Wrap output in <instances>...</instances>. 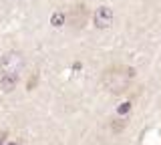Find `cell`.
I'll return each mask as SVG.
<instances>
[{
  "mask_svg": "<svg viewBox=\"0 0 161 145\" xmlns=\"http://www.w3.org/2000/svg\"><path fill=\"white\" fill-rule=\"evenodd\" d=\"M50 24H53V26H63V24H64V14L63 12H54L53 14V18H50Z\"/></svg>",
  "mask_w": 161,
  "mask_h": 145,
  "instance_id": "5b68a950",
  "label": "cell"
},
{
  "mask_svg": "<svg viewBox=\"0 0 161 145\" xmlns=\"http://www.w3.org/2000/svg\"><path fill=\"white\" fill-rule=\"evenodd\" d=\"M129 111H131V103H123V105H121V107L117 109V113H119V115H127Z\"/></svg>",
  "mask_w": 161,
  "mask_h": 145,
  "instance_id": "8992f818",
  "label": "cell"
},
{
  "mask_svg": "<svg viewBox=\"0 0 161 145\" xmlns=\"http://www.w3.org/2000/svg\"><path fill=\"white\" fill-rule=\"evenodd\" d=\"M18 85V75H0V91L10 93Z\"/></svg>",
  "mask_w": 161,
  "mask_h": 145,
  "instance_id": "277c9868",
  "label": "cell"
},
{
  "mask_svg": "<svg viewBox=\"0 0 161 145\" xmlns=\"http://www.w3.org/2000/svg\"><path fill=\"white\" fill-rule=\"evenodd\" d=\"M135 79V69L133 67H123V64H117V67H109L103 71V77H101V85L107 89L109 93L113 95H121L129 89L131 81Z\"/></svg>",
  "mask_w": 161,
  "mask_h": 145,
  "instance_id": "6da1fadb",
  "label": "cell"
},
{
  "mask_svg": "<svg viewBox=\"0 0 161 145\" xmlns=\"http://www.w3.org/2000/svg\"><path fill=\"white\" fill-rule=\"evenodd\" d=\"M0 145H6V135H0Z\"/></svg>",
  "mask_w": 161,
  "mask_h": 145,
  "instance_id": "52a82bcc",
  "label": "cell"
},
{
  "mask_svg": "<svg viewBox=\"0 0 161 145\" xmlns=\"http://www.w3.org/2000/svg\"><path fill=\"white\" fill-rule=\"evenodd\" d=\"M6 145H16V143H12V141H8V143H6Z\"/></svg>",
  "mask_w": 161,
  "mask_h": 145,
  "instance_id": "ba28073f",
  "label": "cell"
},
{
  "mask_svg": "<svg viewBox=\"0 0 161 145\" xmlns=\"http://www.w3.org/2000/svg\"><path fill=\"white\" fill-rule=\"evenodd\" d=\"M113 22V10L109 6H99L95 12V26L97 28H109Z\"/></svg>",
  "mask_w": 161,
  "mask_h": 145,
  "instance_id": "3957f363",
  "label": "cell"
},
{
  "mask_svg": "<svg viewBox=\"0 0 161 145\" xmlns=\"http://www.w3.org/2000/svg\"><path fill=\"white\" fill-rule=\"evenodd\" d=\"M24 54L20 51H8L4 54L2 59H0V75H18L24 71Z\"/></svg>",
  "mask_w": 161,
  "mask_h": 145,
  "instance_id": "7a4b0ae2",
  "label": "cell"
}]
</instances>
